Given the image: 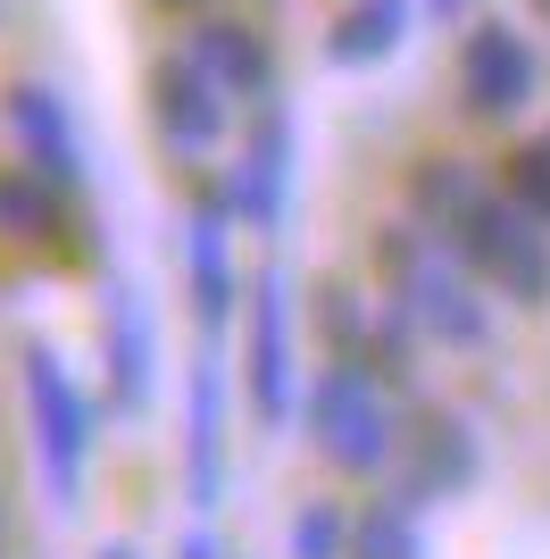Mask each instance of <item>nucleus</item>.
I'll return each instance as SVG.
<instances>
[{
	"mask_svg": "<svg viewBox=\"0 0 550 559\" xmlns=\"http://www.w3.org/2000/svg\"><path fill=\"white\" fill-rule=\"evenodd\" d=\"M17 384H25V426H34V460H43L50 510L68 518L75 501H84L92 443H100V426H92V401H84V384L68 376V359H59L50 343H25Z\"/></svg>",
	"mask_w": 550,
	"mask_h": 559,
	"instance_id": "1",
	"label": "nucleus"
},
{
	"mask_svg": "<svg viewBox=\"0 0 550 559\" xmlns=\"http://www.w3.org/2000/svg\"><path fill=\"white\" fill-rule=\"evenodd\" d=\"M375 259H384L392 301L409 309V326H417V334H434V343H458V350H476L483 334H492V318H483L476 284H467V267L442 251L434 234L392 226L384 242H375Z\"/></svg>",
	"mask_w": 550,
	"mask_h": 559,
	"instance_id": "2",
	"label": "nucleus"
},
{
	"mask_svg": "<svg viewBox=\"0 0 550 559\" xmlns=\"http://www.w3.org/2000/svg\"><path fill=\"white\" fill-rule=\"evenodd\" d=\"M300 418H309V443H318L325 460L343 467V476H384L392 451H400L392 401H384V384H375L359 359H334V368L309 376V393H300Z\"/></svg>",
	"mask_w": 550,
	"mask_h": 559,
	"instance_id": "3",
	"label": "nucleus"
},
{
	"mask_svg": "<svg viewBox=\"0 0 550 559\" xmlns=\"http://www.w3.org/2000/svg\"><path fill=\"white\" fill-rule=\"evenodd\" d=\"M451 234H458V259H467L483 284H501L509 301H550V242H542V217H534L526 201L476 192Z\"/></svg>",
	"mask_w": 550,
	"mask_h": 559,
	"instance_id": "4",
	"label": "nucleus"
},
{
	"mask_svg": "<svg viewBox=\"0 0 550 559\" xmlns=\"http://www.w3.org/2000/svg\"><path fill=\"white\" fill-rule=\"evenodd\" d=\"M226 117H234V93L201 68V50H167L151 68V126L176 159H208L226 142Z\"/></svg>",
	"mask_w": 550,
	"mask_h": 559,
	"instance_id": "5",
	"label": "nucleus"
},
{
	"mask_svg": "<svg viewBox=\"0 0 550 559\" xmlns=\"http://www.w3.org/2000/svg\"><path fill=\"white\" fill-rule=\"evenodd\" d=\"M300 409V359H292V284L284 267L251 284V418L259 426H292Z\"/></svg>",
	"mask_w": 550,
	"mask_h": 559,
	"instance_id": "6",
	"label": "nucleus"
},
{
	"mask_svg": "<svg viewBox=\"0 0 550 559\" xmlns=\"http://www.w3.org/2000/svg\"><path fill=\"white\" fill-rule=\"evenodd\" d=\"M458 93L476 117H517L534 93H542V59L517 25H492L483 17L467 43H458Z\"/></svg>",
	"mask_w": 550,
	"mask_h": 559,
	"instance_id": "7",
	"label": "nucleus"
},
{
	"mask_svg": "<svg viewBox=\"0 0 550 559\" xmlns=\"http://www.w3.org/2000/svg\"><path fill=\"white\" fill-rule=\"evenodd\" d=\"M9 134H17V167H34L43 185H84V134H75V109L59 84H43V75L9 84Z\"/></svg>",
	"mask_w": 550,
	"mask_h": 559,
	"instance_id": "8",
	"label": "nucleus"
},
{
	"mask_svg": "<svg viewBox=\"0 0 550 559\" xmlns=\"http://www.w3.org/2000/svg\"><path fill=\"white\" fill-rule=\"evenodd\" d=\"M183 276H192V309H201V334L217 343L234 318V192H208L201 210L183 217Z\"/></svg>",
	"mask_w": 550,
	"mask_h": 559,
	"instance_id": "9",
	"label": "nucleus"
},
{
	"mask_svg": "<svg viewBox=\"0 0 550 559\" xmlns=\"http://www.w3.org/2000/svg\"><path fill=\"white\" fill-rule=\"evenodd\" d=\"M183 492L217 510L226 501V359L217 343L192 359V401H183Z\"/></svg>",
	"mask_w": 550,
	"mask_h": 559,
	"instance_id": "10",
	"label": "nucleus"
},
{
	"mask_svg": "<svg viewBox=\"0 0 550 559\" xmlns=\"http://www.w3.org/2000/svg\"><path fill=\"white\" fill-rule=\"evenodd\" d=\"M226 192L259 234H284V210H292V117L275 109V100L259 109V126H251V142H242V159H234Z\"/></svg>",
	"mask_w": 550,
	"mask_h": 559,
	"instance_id": "11",
	"label": "nucleus"
},
{
	"mask_svg": "<svg viewBox=\"0 0 550 559\" xmlns=\"http://www.w3.org/2000/svg\"><path fill=\"white\" fill-rule=\"evenodd\" d=\"M100 359H109L117 409H142L151 376H159V326H151V301L134 284H109V301H100Z\"/></svg>",
	"mask_w": 550,
	"mask_h": 559,
	"instance_id": "12",
	"label": "nucleus"
},
{
	"mask_svg": "<svg viewBox=\"0 0 550 559\" xmlns=\"http://www.w3.org/2000/svg\"><path fill=\"white\" fill-rule=\"evenodd\" d=\"M476 467H483L476 426L451 418V409H434V418L417 426V451H409V501H451V492L476 485Z\"/></svg>",
	"mask_w": 550,
	"mask_h": 559,
	"instance_id": "13",
	"label": "nucleus"
},
{
	"mask_svg": "<svg viewBox=\"0 0 550 559\" xmlns=\"http://www.w3.org/2000/svg\"><path fill=\"white\" fill-rule=\"evenodd\" d=\"M409 17H417V0H350L343 25L325 34V59L334 68H384L409 43Z\"/></svg>",
	"mask_w": 550,
	"mask_h": 559,
	"instance_id": "14",
	"label": "nucleus"
},
{
	"mask_svg": "<svg viewBox=\"0 0 550 559\" xmlns=\"http://www.w3.org/2000/svg\"><path fill=\"white\" fill-rule=\"evenodd\" d=\"M192 50H201V68L217 75L234 100H267V93H275V59H267V43H259L251 25L208 17L201 34H192Z\"/></svg>",
	"mask_w": 550,
	"mask_h": 559,
	"instance_id": "15",
	"label": "nucleus"
},
{
	"mask_svg": "<svg viewBox=\"0 0 550 559\" xmlns=\"http://www.w3.org/2000/svg\"><path fill=\"white\" fill-rule=\"evenodd\" d=\"M59 201H68V192L43 185L34 167H9V176H0V234H9V242H50V234H59Z\"/></svg>",
	"mask_w": 550,
	"mask_h": 559,
	"instance_id": "16",
	"label": "nucleus"
},
{
	"mask_svg": "<svg viewBox=\"0 0 550 559\" xmlns=\"http://www.w3.org/2000/svg\"><path fill=\"white\" fill-rule=\"evenodd\" d=\"M350 559H426L409 501H375L367 518H350Z\"/></svg>",
	"mask_w": 550,
	"mask_h": 559,
	"instance_id": "17",
	"label": "nucleus"
},
{
	"mask_svg": "<svg viewBox=\"0 0 550 559\" xmlns=\"http://www.w3.org/2000/svg\"><path fill=\"white\" fill-rule=\"evenodd\" d=\"M476 192H483V185L467 176V167H451V159H426V167H417V210L434 217V226H458Z\"/></svg>",
	"mask_w": 550,
	"mask_h": 559,
	"instance_id": "18",
	"label": "nucleus"
},
{
	"mask_svg": "<svg viewBox=\"0 0 550 559\" xmlns=\"http://www.w3.org/2000/svg\"><path fill=\"white\" fill-rule=\"evenodd\" d=\"M350 551V518L334 501H309L292 510V559H343Z\"/></svg>",
	"mask_w": 550,
	"mask_h": 559,
	"instance_id": "19",
	"label": "nucleus"
},
{
	"mask_svg": "<svg viewBox=\"0 0 550 559\" xmlns=\"http://www.w3.org/2000/svg\"><path fill=\"white\" fill-rule=\"evenodd\" d=\"M509 201H526V210L550 226V151H542V142L509 151Z\"/></svg>",
	"mask_w": 550,
	"mask_h": 559,
	"instance_id": "20",
	"label": "nucleus"
},
{
	"mask_svg": "<svg viewBox=\"0 0 550 559\" xmlns=\"http://www.w3.org/2000/svg\"><path fill=\"white\" fill-rule=\"evenodd\" d=\"M176 559H217V535H208V526H192V535L176 543Z\"/></svg>",
	"mask_w": 550,
	"mask_h": 559,
	"instance_id": "21",
	"label": "nucleus"
},
{
	"mask_svg": "<svg viewBox=\"0 0 550 559\" xmlns=\"http://www.w3.org/2000/svg\"><path fill=\"white\" fill-rule=\"evenodd\" d=\"M92 559H142V551H134V543H100Z\"/></svg>",
	"mask_w": 550,
	"mask_h": 559,
	"instance_id": "22",
	"label": "nucleus"
},
{
	"mask_svg": "<svg viewBox=\"0 0 550 559\" xmlns=\"http://www.w3.org/2000/svg\"><path fill=\"white\" fill-rule=\"evenodd\" d=\"M434 9H442V17H451V9H467V0H434Z\"/></svg>",
	"mask_w": 550,
	"mask_h": 559,
	"instance_id": "23",
	"label": "nucleus"
},
{
	"mask_svg": "<svg viewBox=\"0 0 550 559\" xmlns=\"http://www.w3.org/2000/svg\"><path fill=\"white\" fill-rule=\"evenodd\" d=\"M176 9H201V0H176Z\"/></svg>",
	"mask_w": 550,
	"mask_h": 559,
	"instance_id": "24",
	"label": "nucleus"
},
{
	"mask_svg": "<svg viewBox=\"0 0 550 559\" xmlns=\"http://www.w3.org/2000/svg\"><path fill=\"white\" fill-rule=\"evenodd\" d=\"M542 151H550V134H542Z\"/></svg>",
	"mask_w": 550,
	"mask_h": 559,
	"instance_id": "25",
	"label": "nucleus"
},
{
	"mask_svg": "<svg viewBox=\"0 0 550 559\" xmlns=\"http://www.w3.org/2000/svg\"><path fill=\"white\" fill-rule=\"evenodd\" d=\"M542 9H550V0H542Z\"/></svg>",
	"mask_w": 550,
	"mask_h": 559,
	"instance_id": "26",
	"label": "nucleus"
}]
</instances>
